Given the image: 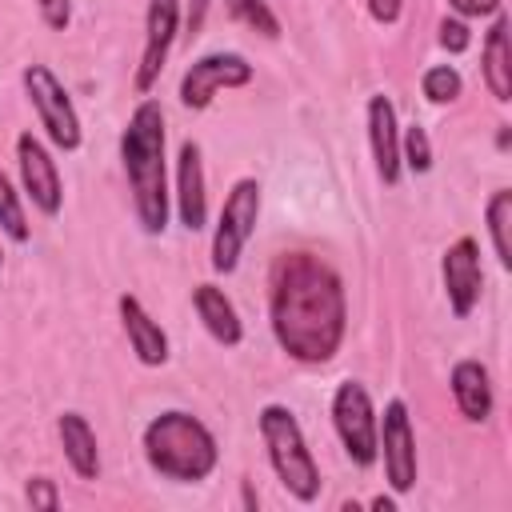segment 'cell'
Returning a JSON list of instances; mask_svg holds the SVG:
<instances>
[{
	"label": "cell",
	"instance_id": "cell-1",
	"mask_svg": "<svg viewBox=\"0 0 512 512\" xmlns=\"http://www.w3.org/2000/svg\"><path fill=\"white\" fill-rule=\"evenodd\" d=\"M268 320L276 344L300 364H328L348 328L344 280L312 252H284L272 264Z\"/></svg>",
	"mask_w": 512,
	"mask_h": 512
},
{
	"label": "cell",
	"instance_id": "cell-2",
	"mask_svg": "<svg viewBox=\"0 0 512 512\" xmlns=\"http://www.w3.org/2000/svg\"><path fill=\"white\" fill-rule=\"evenodd\" d=\"M120 164L128 176L132 212H136L140 232L164 236L172 192H168V164H164V108L152 96H144L132 108L120 132Z\"/></svg>",
	"mask_w": 512,
	"mask_h": 512
},
{
	"label": "cell",
	"instance_id": "cell-3",
	"mask_svg": "<svg viewBox=\"0 0 512 512\" xmlns=\"http://www.w3.org/2000/svg\"><path fill=\"white\" fill-rule=\"evenodd\" d=\"M140 448H144L148 468L176 484H200L220 464L216 436L208 432V424L200 416H192L184 408H168V412L152 416L144 424Z\"/></svg>",
	"mask_w": 512,
	"mask_h": 512
},
{
	"label": "cell",
	"instance_id": "cell-4",
	"mask_svg": "<svg viewBox=\"0 0 512 512\" xmlns=\"http://www.w3.org/2000/svg\"><path fill=\"white\" fill-rule=\"evenodd\" d=\"M256 424H260V440H264V452H268V464H272L280 488L292 500L312 504L320 496V468L312 460V448H308L304 428L292 416V408L264 404L260 416H256Z\"/></svg>",
	"mask_w": 512,
	"mask_h": 512
},
{
	"label": "cell",
	"instance_id": "cell-5",
	"mask_svg": "<svg viewBox=\"0 0 512 512\" xmlns=\"http://www.w3.org/2000/svg\"><path fill=\"white\" fill-rule=\"evenodd\" d=\"M20 84H24L28 104H32L36 116H40L44 136H48L60 152H76V148L84 144V128H80L76 104H72L68 88L56 80V72H52L48 64H28V68L20 72Z\"/></svg>",
	"mask_w": 512,
	"mask_h": 512
},
{
	"label": "cell",
	"instance_id": "cell-6",
	"mask_svg": "<svg viewBox=\"0 0 512 512\" xmlns=\"http://www.w3.org/2000/svg\"><path fill=\"white\" fill-rule=\"evenodd\" d=\"M256 220H260V184L252 176H240L228 188L220 216H216V232H212V272L216 276L236 272L240 252H244L248 236L256 232Z\"/></svg>",
	"mask_w": 512,
	"mask_h": 512
},
{
	"label": "cell",
	"instance_id": "cell-7",
	"mask_svg": "<svg viewBox=\"0 0 512 512\" xmlns=\"http://www.w3.org/2000/svg\"><path fill=\"white\" fill-rule=\"evenodd\" d=\"M332 428L356 468H372L380 460L376 452V408L360 380H344L332 392Z\"/></svg>",
	"mask_w": 512,
	"mask_h": 512
},
{
	"label": "cell",
	"instance_id": "cell-8",
	"mask_svg": "<svg viewBox=\"0 0 512 512\" xmlns=\"http://www.w3.org/2000/svg\"><path fill=\"white\" fill-rule=\"evenodd\" d=\"M376 452L384 456V480L396 496H408L416 488V432L408 404L396 396L384 404V416H376Z\"/></svg>",
	"mask_w": 512,
	"mask_h": 512
},
{
	"label": "cell",
	"instance_id": "cell-9",
	"mask_svg": "<svg viewBox=\"0 0 512 512\" xmlns=\"http://www.w3.org/2000/svg\"><path fill=\"white\" fill-rule=\"evenodd\" d=\"M252 76H256V68L240 52H208V56L192 60L188 72L180 76V104L188 112H204L216 100V92L244 88V84H252Z\"/></svg>",
	"mask_w": 512,
	"mask_h": 512
},
{
	"label": "cell",
	"instance_id": "cell-10",
	"mask_svg": "<svg viewBox=\"0 0 512 512\" xmlns=\"http://www.w3.org/2000/svg\"><path fill=\"white\" fill-rule=\"evenodd\" d=\"M180 0H148L144 8V48H140V64H136V76H132V88L140 96H148L160 76H164V64H168V52L180 36Z\"/></svg>",
	"mask_w": 512,
	"mask_h": 512
},
{
	"label": "cell",
	"instance_id": "cell-11",
	"mask_svg": "<svg viewBox=\"0 0 512 512\" xmlns=\"http://www.w3.org/2000/svg\"><path fill=\"white\" fill-rule=\"evenodd\" d=\"M16 164H20V184H24V196L32 200V208L40 216H60L64 180H60V168H56L52 152L44 148V140L32 132H20L16 136Z\"/></svg>",
	"mask_w": 512,
	"mask_h": 512
},
{
	"label": "cell",
	"instance_id": "cell-12",
	"mask_svg": "<svg viewBox=\"0 0 512 512\" xmlns=\"http://www.w3.org/2000/svg\"><path fill=\"white\" fill-rule=\"evenodd\" d=\"M440 276H444V296L456 320H468L472 308L480 304L484 292V272H480V244L472 236H460L444 248L440 260Z\"/></svg>",
	"mask_w": 512,
	"mask_h": 512
},
{
	"label": "cell",
	"instance_id": "cell-13",
	"mask_svg": "<svg viewBox=\"0 0 512 512\" xmlns=\"http://www.w3.org/2000/svg\"><path fill=\"white\" fill-rule=\"evenodd\" d=\"M364 124H368V148H372V164H376V176L396 188L400 176H404V164H400V124H396V104L376 92L368 96L364 104Z\"/></svg>",
	"mask_w": 512,
	"mask_h": 512
},
{
	"label": "cell",
	"instance_id": "cell-14",
	"mask_svg": "<svg viewBox=\"0 0 512 512\" xmlns=\"http://www.w3.org/2000/svg\"><path fill=\"white\" fill-rule=\"evenodd\" d=\"M176 216L188 232H200L208 224V192H204V152L196 140H184L176 152Z\"/></svg>",
	"mask_w": 512,
	"mask_h": 512
},
{
	"label": "cell",
	"instance_id": "cell-15",
	"mask_svg": "<svg viewBox=\"0 0 512 512\" xmlns=\"http://www.w3.org/2000/svg\"><path fill=\"white\" fill-rule=\"evenodd\" d=\"M116 308H120V324H124V336H128L132 356H136L144 368H160V364L168 360V332L148 316V308H144L132 292H124V296L116 300Z\"/></svg>",
	"mask_w": 512,
	"mask_h": 512
},
{
	"label": "cell",
	"instance_id": "cell-16",
	"mask_svg": "<svg viewBox=\"0 0 512 512\" xmlns=\"http://www.w3.org/2000/svg\"><path fill=\"white\" fill-rule=\"evenodd\" d=\"M448 388H452V400L468 424H484L492 416V408H496L492 376L480 360H456L448 372Z\"/></svg>",
	"mask_w": 512,
	"mask_h": 512
},
{
	"label": "cell",
	"instance_id": "cell-17",
	"mask_svg": "<svg viewBox=\"0 0 512 512\" xmlns=\"http://www.w3.org/2000/svg\"><path fill=\"white\" fill-rule=\"evenodd\" d=\"M56 436H60L64 460L76 472V480H96L100 476V444H96V432H92L88 416L76 412V408L60 412L56 416Z\"/></svg>",
	"mask_w": 512,
	"mask_h": 512
},
{
	"label": "cell",
	"instance_id": "cell-18",
	"mask_svg": "<svg viewBox=\"0 0 512 512\" xmlns=\"http://www.w3.org/2000/svg\"><path fill=\"white\" fill-rule=\"evenodd\" d=\"M192 308H196L204 332H208L220 348H236V344L244 340L240 312H236V304L224 296V288H216V284H196V288H192Z\"/></svg>",
	"mask_w": 512,
	"mask_h": 512
},
{
	"label": "cell",
	"instance_id": "cell-19",
	"mask_svg": "<svg viewBox=\"0 0 512 512\" xmlns=\"http://www.w3.org/2000/svg\"><path fill=\"white\" fill-rule=\"evenodd\" d=\"M480 60H484L480 72H484L492 100L508 104L512 100V56H508V20L500 12L492 16V28L484 32V56Z\"/></svg>",
	"mask_w": 512,
	"mask_h": 512
},
{
	"label": "cell",
	"instance_id": "cell-20",
	"mask_svg": "<svg viewBox=\"0 0 512 512\" xmlns=\"http://www.w3.org/2000/svg\"><path fill=\"white\" fill-rule=\"evenodd\" d=\"M484 220H488V236H492V252L500 260V268H512V240H508V228H512V192L508 188H496L488 196Z\"/></svg>",
	"mask_w": 512,
	"mask_h": 512
},
{
	"label": "cell",
	"instance_id": "cell-21",
	"mask_svg": "<svg viewBox=\"0 0 512 512\" xmlns=\"http://www.w3.org/2000/svg\"><path fill=\"white\" fill-rule=\"evenodd\" d=\"M0 232L12 240V244H28L32 228H28V212L20 204V192L12 188V180L0 172Z\"/></svg>",
	"mask_w": 512,
	"mask_h": 512
},
{
	"label": "cell",
	"instance_id": "cell-22",
	"mask_svg": "<svg viewBox=\"0 0 512 512\" xmlns=\"http://www.w3.org/2000/svg\"><path fill=\"white\" fill-rule=\"evenodd\" d=\"M228 4V16L252 32H260L264 40H276L280 36V20L276 12L268 8V0H224Z\"/></svg>",
	"mask_w": 512,
	"mask_h": 512
},
{
	"label": "cell",
	"instance_id": "cell-23",
	"mask_svg": "<svg viewBox=\"0 0 512 512\" xmlns=\"http://www.w3.org/2000/svg\"><path fill=\"white\" fill-rule=\"evenodd\" d=\"M420 92H424L428 104H452V100H460L464 80H460V72L452 64H432L420 76Z\"/></svg>",
	"mask_w": 512,
	"mask_h": 512
},
{
	"label": "cell",
	"instance_id": "cell-24",
	"mask_svg": "<svg viewBox=\"0 0 512 512\" xmlns=\"http://www.w3.org/2000/svg\"><path fill=\"white\" fill-rule=\"evenodd\" d=\"M400 164H404L412 176L432 172V140H428V128H424V124H408V128L400 132Z\"/></svg>",
	"mask_w": 512,
	"mask_h": 512
},
{
	"label": "cell",
	"instance_id": "cell-25",
	"mask_svg": "<svg viewBox=\"0 0 512 512\" xmlns=\"http://www.w3.org/2000/svg\"><path fill=\"white\" fill-rule=\"evenodd\" d=\"M436 40H440V48H444L448 56H460V52H468V44H472V28H468V20H460V16H444Z\"/></svg>",
	"mask_w": 512,
	"mask_h": 512
},
{
	"label": "cell",
	"instance_id": "cell-26",
	"mask_svg": "<svg viewBox=\"0 0 512 512\" xmlns=\"http://www.w3.org/2000/svg\"><path fill=\"white\" fill-rule=\"evenodd\" d=\"M24 500H28L32 508L56 512V508H60V492H56V480H48V476H28V484H24Z\"/></svg>",
	"mask_w": 512,
	"mask_h": 512
},
{
	"label": "cell",
	"instance_id": "cell-27",
	"mask_svg": "<svg viewBox=\"0 0 512 512\" xmlns=\"http://www.w3.org/2000/svg\"><path fill=\"white\" fill-rule=\"evenodd\" d=\"M36 8H40V20L52 32H68V24H72V0H36Z\"/></svg>",
	"mask_w": 512,
	"mask_h": 512
},
{
	"label": "cell",
	"instance_id": "cell-28",
	"mask_svg": "<svg viewBox=\"0 0 512 512\" xmlns=\"http://www.w3.org/2000/svg\"><path fill=\"white\" fill-rule=\"evenodd\" d=\"M500 4H504V0H448L452 16H460V20H484V16H496Z\"/></svg>",
	"mask_w": 512,
	"mask_h": 512
},
{
	"label": "cell",
	"instance_id": "cell-29",
	"mask_svg": "<svg viewBox=\"0 0 512 512\" xmlns=\"http://www.w3.org/2000/svg\"><path fill=\"white\" fill-rule=\"evenodd\" d=\"M400 12H404V0H368V16L376 20V24H396L400 20Z\"/></svg>",
	"mask_w": 512,
	"mask_h": 512
},
{
	"label": "cell",
	"instance_id": "cell-30",
	"mask_svg": "<svg viewBox=\"0 0 512 512\" xmlns=\"http://www.w3.org/2000/svg\"><path fill=\"white\" fill-rule=\"evenodd\" d=\"M208 4H212V0H192V4H188V16H184L180 24H184V28L192 32V36L200 32V24H204V12H208Z\"/></svg>",
	"mask_w": 512,
	"mask_h": 512
},
{
	"label": "cell",
	"instance_id": "cell-31",
	"mask_svg": "<svg viewBox=\"0 0 512 512\" xmlns=\"http://www.w3.org/2000/svg\"><path fill=\"white\" fill-rule=\"evenodd\" d=\"M368 508H376V512H396V500H392V496H372Z\"/></svg>",
	"mask_w": 512,
	"mask_h": 512
},
{
	"label": "cell",
	"instance_id": "cell-32",
	"mask_svg": "<svg viewBox=\"0 0 512 512\" xmlns=\"http://www.w3.org/2000/svg\"><path fill=\"white\" fill-rule=\"evenodd\" d=\"M0 264H4V252H0Z\"/></svg>",
	"mask_w": 512,
	"mask_h": 512
}]
</instances>
